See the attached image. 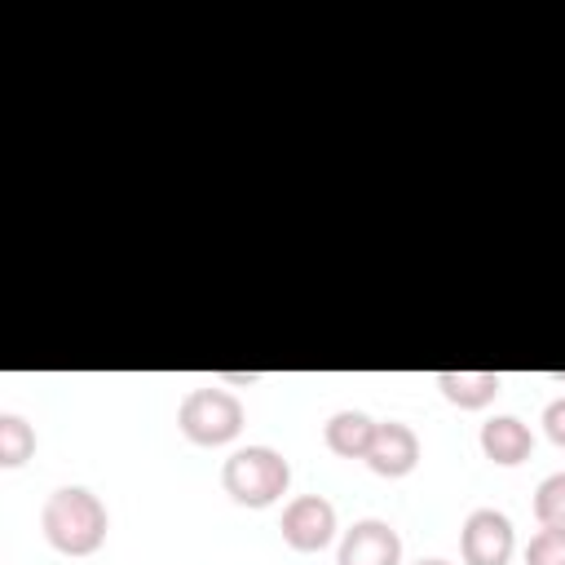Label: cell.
Segmentation results:
<instances>
[{
  "instance_id": "cell-1",
  "label": "cell",
  "mask_w": 565,
  "mask_h": 565,
  "mask_svg": "<svg viewBox=\"0 0 565 565\" xmlns=\"http://www.w3.org/2000/svg\"><path fill=\"white\" fill-rule=\"evenodd\" d=\"M40 530L49 539L53 552L62 556H93L102 543H106V530H110V516H106V503L84 490V486H62L44 499L40 508Z\"/></svg>"
},
{
  "instance_id": "cell-2",
  "label": "cell",
  "mask_w": 565,
  "mask_h": 565,
  "mask_svg": "<svg viewBox=\"0 0 565 565\" xmlns=\"http://www.w3.org/2000/svg\"><path fill=\"white\" fill-rule=\"evenodd\" d=\"M221 486L238 508H274L291 486V463L274 446H238L221 463Z\"/></svg>"
},
{
  "instance_id": "cell-3",
  "label": "cell",
  "mask_w": 565,
  "mask_h": 565,
  "mask_svg": "<svg viewBox=\"0 0 565 565\" xmlns=\"http://www.w3.org/2000/svg\"><path fill=\"white\" fill-rule=\"evenodd\" d=\"M177 428L194 446H230L243 433V402L216 384L190 388L177 406Z\"/></svg>"
},
{
  "instance_id": "cell-4",
  "label": "cell",
  "mask_w": 565,
  "mask_h": 565,
  "mask_svg": "<svg viewBox=\"0 0 565 565\" xmlns=\"http://www.w3.org/2000/svg\"><path fill=\"white\" fill-rule=\"evenodd\" d=\"M516 552L512 521L499 508H472L459 530V556L463 565H508Z\"/></svg>"
},
{
  "instance_id": "cell-5",
  "label": "cell",
  "mask_w": 565,
  "mask_h": 565,
  "mask_svg": "<svg viewBox=\"0 0 565 565\" xmlns=\"http://www.w3.org/2000/svg\"><path fill=\"white\" fill-rule=\"evenodd\" d=\"M282 543L291 552H322L331 539H335V503L322 499V494H296L287 508H282Z\"/></svg>"
},
{
  "instance_id": "cell-6",
  "label": "cell",
  "mask_w": 565,
  "mask_h": 565,
  "mask_svg": "<svg viewBox=\"0 0 565 565\" xmlns=\"http://www.w3.org/2000/svg\"><path fill=\"white\" fill-rule=\"evenodd\" d=\"M335 565H402V534L380 516H362L344 530Z\"/></svg>"
},
{
  "instance_id": "cell-7",
  "label": "cell",
  "mask_w": 565,
  "mask_h": 565,
  "mask_svg": "<svg viewBox=\"0 0 565 565\" xmlns=\"http://www.w3.org/2000/svg\"><path fill=\"white\" fill-rule=\"evenodd\" d=\"M362 463L375 477H388V481L411 477L415 463H419V433L411 424H402V419H380L375 424V437H371V450H366Z\"/></svg>"
},
{
  "instance_id": "cell-8",
  "label": "cell",
  "mask_w": 565,
  "mask_h": 565,
  "mask_svg": "<svg viewBox=\"0 0 565 565\" xmlns=\"http://www.w3.org/2000/svg\"><path fill=\"white\" fill-rule=\"evenodd\" d=\"M477 441H481V455L490 463H499V468H516V463H525L534 455V433L516 415H490L481 424Z\"/></svg>"
},
{
  "instance_id": "cell-9",
  "label": "cell",
  "mask_w": 565,
  "mask_h": 565,
  "mask_svg": "<svg viewBox=\"0 0 565 565\" xmlns=\"http://www.w3.org/2000/svg\"><path fill=\"white\" fill-rule=\"evenodd\" d=\"M437 388L459 411H481L499 397L503 375L499 371H437Z\"/></svg>"
},
{
  "instance_id": "cell-10",
  "label": "cell",
  "mask_w": 565,
  "mask_h": 565,
  "mask_svg": "<svg viewBox=\"0 0 565 565\" xmlns=\"http://www.w3.org/2000/svg\"><path fill=\"white\" fill-rule=\"evenodd\" d=\"M375 424L380 419H371L366 411H335L327 424H322V441H327V450L331 455H340V459H366V450H371V437H375Z\"/></svg>"
},
{
  "instance_id": "cell-11",
  "label": "cell",
  "mask_w": 565,
  "mask_h": 565,
  "mask_svg": "<svg viewBox=\"0 0 565 565\" xmlns=\"http://www.w3.org/2000/svg\"><path fill=\"white\" fill-rule=\"evenodd\" d=\"M31 455H35V428L22 415L4 411L0 415V468H22Z\"/></svg>"
},
{
  "instance_id": "cell-12",
  "label": "cell",
  "mask_w": 565,
  "mask_h": 565,
  "mask_svg": "<svg viewBox=\"0 0 565 565\" xmlns=\"http://www.w3.org/2000/svg\"><path fill=\"white\" fill-rule=\"evenodd\" d=\"M534 521L552 525V530H565V472H552V477L539 481V490H534Z\"/></svg>"
},
{
  "instance_id": "cell-13",
  "label": "cell",
  "mask_w": 565,
  "mask_h": 565,
  "mask_svg": "<svg viewBox=\"0 0 565 565\" xmlns=\"http://www.w3.org/2000/svg\"><path fill=\"white\" fill-rule=\"evenodd\" d=\"M525 565H565V530L543 525V530L525 543Z\"/></svg>"
},
{
  "instance_id": "cell-14",
  "label": "cell",
  "mask_w": 565,
  "mask_h": 565,
  "mask_svg": "<svg viewBox=\"0 0 565 565\" xmlns=\"http://www.w3.org/2000/svg\"><path fill=\"white\" fill-rule=\"evenodd\" d=\"M543 433H547L552 446L565 450V397H552V402L543 406Z\"/></svg>"
},
{
  "instance_id": "cell-15",
  "label": "cell",
  "mask_w": 565,
  "mask_h": 565,
  "mask_svg": "<svg viewBox=\"0 0 565 565\" xmlns=\"http://www.w3.org/2000/svg\"><path fill=\"white\" fill-rule=\"evenodd\" d=\"M415 565H450V561H441V556H419Z\"/></svg>"
},
{
  "instance_id": "cell-16",
  "label": "cell",
  "mask_w": 565,
  "mask_h": 565,
  "mask_svg": "<svg viewBox=\"0 0 565 565\" xmlns=\"http://www.w3.org/2000/svg\"><path fill=\"white\" fill-rule=\"evenodd\" d=\"M556 380H561V384H565V371H561V375H556Z\"/></svg>"
}]
</instances>
